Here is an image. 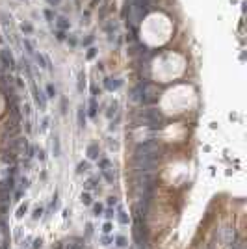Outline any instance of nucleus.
<instances>
[{
  "instance_id": "1",
  "label": "nucleus",
  "mask_w": 247,
  "mask_h": 249,
  "mask_svg": "<svg viewBox=\"0 0 247 249\" xmlns=\"http://www.w3.org/2000/svg\"><path fill=\"white\" fill-rule=\"evenodd\" d=\"M134 158H141V160H154L158 162L160 158V147L154 143V141H143L136 147Z\"/></svg>"
},
{
  "instance_id": "2",
  "label": "nucleus",
  "mask_w": 247,
  "mask_h": 249,
  "mask_svg": "<svg viewBox=\"0 0 247 249\" xmlns=\"http://www.w3.org/2000/svg\"><path fill=\"white\" fill-rule=\"evenodd\" d=\"M139 123L141 125H149V126H160L162 123V113L158 110H145L139 113Z\"/></svg>"
},
{
  "instance_id": "3",
  "label": "nucleus",
  "mask_w": 247,
  "mask_h": 249,
  "mask_svg": "<svg viewBox=\"0 0 247 249\" xmlns=\"http://www.w3.org/2000/svg\"><path fill=\"white\" fill-rule=\"evenodd\" d=\"M134 167L138 169L139 173H152L156 167L154 160H141V158H134Z\"/></svg>"
},
{
  "instance_id": "4",
  "label": "nucleus",
  "mask_w": 247,
  "mask_h": 249,
  "mask_svg": "<svg viewBox=\"0 0 247 249\" xmlns=\"http://www.w3.org/2000/svg\"><path fill=\"white\" fill-rule=\"evenodd\" d=\"M0 63H2L6 69H9V71L15 69V60H13V56H11L9 49H2V50H0Z\"/></svg>"
},
{
  "instance_id": "5",
  "label": "nucleus",
  "mask_w": 247,
  "mask_h": 249,
  "mask_svg": "<svg viewBox=\"0 0 247 249\" xmlns=\"http://www.w3.org/2000/svg\"><path fill=\"white\" fill-rule=\"evenodd\" d=\"M104 86H106V89H108V91H113V89H117V88L121 86V80H113V78H106Z\"/></svg>"
},
{
  "instance_id": "6",
  "label": "nucleus",
  "mask_w": 247,
  "mask_h": 249,
  "mask_svg": "<svg viewBox=\"0 0 247 249\" xmlns=\"http://www.w3.org/2000/svg\"><path fill=\"white\" fill-rule=\"evenodd\" d=\"M82 247H84V240L82 238H74L73 242L67 246V249H82Z\"/></svg>"
},
{
  "instance_id": "7",
  "label": "nucleus",
  "mask_w": 247,
  "mask_h": 249,
  "mask_svg": "<svg viewBox=\"0 0 247 249\" xmlns=\"http://www.w3.org/2000/svg\"><path fill=\"white\" fill-rule=\"evenodd\" d=\"M87 156L93 158V160L99 158V147H97V145H89V147H87Z\"/></svg>"
},
{
  "instance_id": "8",
  "label": "nucleus",
  "mask_w": 247,
  "mask_h": 249,
  "mask_svg": "<svg viewBox=\"0 0 247 249\" xmlns=\"http://www.w3.org/2000/svg\"><path fill=\"white\" fill-rule=\"evenodd\" d=\"M78 125L85 126V113H84V106H78Z\"/></svg>"
},
{
  "instance_id": "9",
  "label": "nucleus",
  "mask_w": 247,
  "mask_h": 249,
  "mask_svg": "<svg viewBox=\"0 0 247 249\" xmlns=\"http://www.w3.org/2000/svg\"><path fill=\"white\" fill-rule=\"evenodd\" d=\"M89 115H91V117L97 115V102H95V99H91V102H89Z\"/></svg>"
},
{
  "instance_id": "10",
  "label": "nucleus",
  "mask_w": 247,
  "mask_h": 249,
  "mask_svg": "<svg viewBox=\"0 0 247 249\" xmlns=\"http://www.w3.org/2000/svg\"><path fill=\"white\" fill-rule=\"evenodd\" d=\"M84 80H85L84 73H80V76H78V91H80V93L84 91V86H85V82H84Z\"/></svg>"
},
{
  "instance_id": "11",
  "label": "nucleus",
  "mask_w": 247,
  "mask_h": 249,
  "mask_svg": "<svg viewBox=\"0 0 247 249\" xmlns=\"http://www.w3.org/2000/svg\"><path fill=\"white\" fill-rule=\"evenodd\" d=\"M82 203H84L85 206H89V204H91V195H89V193H82Z\"/></svg>"
},
{
  "instance_id": "12",
  "label": "nucleus",
  "mask_w": 247,
  "mask_h": 249,
  "mask_svg": "<svg viewBox=\"0 0 247 249\" xmlns=\"http://www.w3.org/2000/svg\"><path fill=\"white\" fill-rule=\"evenodd\" d=\"M115 244H117V247H125V246H127L125 236H117V238H115Z\"/></svg>"
},
{
  "instance_id": "13",
  "label": "nucleus",
  "mask_w": 247,
  "mask_h": 249,
  "mask_svg": "<svg viewBox=\"0 0 247 249\" xmlns=\"http://www.w3.org/2000/svg\"><path fill=\"white\" fill-rule=\"evenodd\" d=\"M54 156H60V140L54 138Z\"/></svg>"
},
{
  "instance_id": "14",
  "label": "nucleus",
  "mask_w": 247,
  "mask_h": 249,
  "mask_svg": "<svg viewBox=\"0 0 247 249\" xmlns=\"http://www.w3.org/2000/svg\"><path fill=\"white\" fill-rule=\"evenodd\" d=\"M119 221H121L123 225H127V223H128V218H127V214H125V212L121 210V208H119Z\"/></svg>"
},
{
  "instance_id": "15",
  "label": "nucleus",
  "mask_w": 247,
  "mask_h": 249,
  "mask_svg": "<svg viewBox=\"0 0 247 249\" xmlns=\"http://www.w3.org/2000/svg\"><path fill=\"white\" fill-rule=\"evenodd\" d=\"M46 93H48V97H54V95H56V88H54L52 84H48L46 86Z\"/></svg>"
},
{
  "instance_id": "16",
  "label": "nucleus",
  "mask_w": 247,
  "mask_h": 249,
  "mask_svg": "<svg viewBox=\"0 0 247 249\" xmlns=\"http://www.w3.org/2000/svg\"><path fill=\"white\" fill-rule=\"evenodd\" d=\"M87 167H89V165L85 164V162H82V164H78V173H82V171H87Z\"/></svg>"
},
{
  "instance_id": "17",
  "label": "nucleus",
  "mask_w": 247,
  "mask_h": 249,
  "mask_svg": "<svg viewBox=\"0 0 247 249\" xmlns=\"http://www.w3.org/2000/svg\"><path fill=\"white\" fill-rule=\"evenodd\" d=\"M93 212H95V216L102 214V204H95V206H93Z\"/></svg>"
},
{
  "instance_id": "18",
  "label": "nucleus",
  "mask_w": 247,
  "mask_h": 249,
  "mask_svg": "<svg viewBox=\"0 0 247 249\" xmlns=\"http://www.w3.org/2000/svg\"><path fill=\"white\" fill-rule=\"evenodd\" d=\"M41 214H43V210H41V208H35V210H34V219L41 218Z\"/></svg>"
},
{
  "instance_id": "19",
  "label": "nucleus",
  "mask_w": 247,
  "mask_h": 249,
  "mask_svg": "<svg viewBox=\"0 0 247 249\" xmlns=\"http://www.w3.org/2000/svg\"><path fill=\"white\" fill-rule=\"evenodd\" d=\"M24 212H26V204H24V206H21V208H19V212H17V218H22V216H24Z\"/></svg>"
},
{
  "instance_id": "20",
  "label": "nucleus",
  "mask_w": 247,
  "mask_h": 249,
  "mask_svg": "<svg viewBox=\"0 0 247 249\" xmlns=\"http://www.w3.org/2000/svg\"><path fill=\"white\" fill-rule=\"evenodd\" d=\"M104 216H106L108 219H112V218H113V210H112V208H110V210H106V212H104Z\"/></svg>"
},
{
  "instance_id": "21",
  "label": "nucleus",
  "mask_w": 247,
  "mask_h": 249,
  "mask_svg": "<svg viewBox=\"0 0 247 249\" xmlns=\"http://www.w3.org/2000/svg\"><path fill=\"white\" fill-rule=\"evenodd\" d=\"M102 231H104V232H110V231H112V223H106L104 227H102Z\"/></svg>"
},
{
  "instance_id": "22",
  "label": "nucleus",
  "mask_w": 247,
  "mask_h": 249,
  "mask_svg": "<svg viewBox=\"0 0 247 249\" xmlns=\"http://www.w3.org/2000/svg\"><path fill=\"white\" fill-rule=\"evenodd\" d=\"M110 242H112V240H110V238H108V236H104V238H102V246H108V244H110Z\"/></svg>"
},
{
  "instance_id": "23",
  "label": "nucleus",
  "mask_w": 247,
  "mask_h": 249,
  "mask_svg": "<svg viewBox=\"0 0 247 249\" xmlns=\"http://www.w3.org/2000/svg\"><path fill=\"white\" fill-rule=\"evenodd\" d=\"M60 26H61V28H67V22H65V19H60Z\"/></svg>"
},
{
  "instance_id": "24",
  "label": "nucleus",
  "mask_w": 247,
  "mask_h": 249,
  "mask_svg": "<svg viewBox=\"0 0 247 249\" xmlns=\"http://www.w3.org/2000/svg\"><path fill=\"white\" fill-rule=\"evenodd\" d=\"M95 56V49H89V52H87V58H93Z\"/></svg>"
},
{
  "instance_id": "25",
  "label": "nucleus",
  "mask_w": 247,
  "mask_h": 249,
  "mask_svg": "<svg viewBox=\"0 0 247 249\" xmlns=\"http://www.w3.org/2000/svg\"><path fill=\"white\" fill-rule=\"evenodd\" d=\"M37 247H41V240H35V244H34V249H37Z\"/></svg>"
},
{
  "instance_id": "26",
  "label": "nucleus",
  "mask_w": 247,
  "mask_h": 249,
  "mask_svg": "<svg viewBox=\"0 0 247 249\" xmlns=\"http://www.w3.org/2000/svg\"><path fill=\"white\" fill-rule=\"evenodd\" d=\"M108 204H115V197H110V199H108Z\"/></svg>"
}]
</instances>
